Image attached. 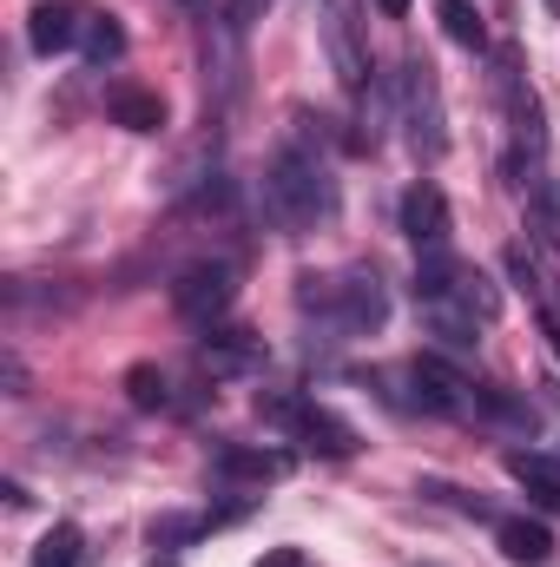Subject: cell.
<instances>
[{
	"mask_svg": "<svg viewBox=\"0 0 560 567\" xmlns=\"http://www.w3.org/2000/svg\"><path fill=\"white\" fill-rule=\"evenodd\" d=\"M336 205H343L336 172H330V158L310 140V120L297 113V133L265 165V218L278 225L283 238H303V231H323L336 218Z\"/></svg>",
	"mask_w": 560,
	"mask_h": 567,
	"instance_id": "cell-1",
	"label": "cell"
},
{
	"mask_svg": "<svg viewBox=\"0 0 560 567\" xmlns=\"http://www.w3.org/2000/svg\"><path fill=\"white\" fill-rule=\"evenodd\" d=\"M416 310L428 337H442L448 350H475L481 330L501 317V290L468 258L435 251V258H416Z\"/></svg>",
	"mask_w": 560,
	"mask_h": 567,
	"instance_id": "cell-2",
	"label": "cell"
},
{
	"mask_svg": "<svg viewBox=\"0 0 560 567\" xmlns=\"http://www.w3.org/2000/svg\"><path fill=\"white\" fill-rule=\"evenodd\" d=\"M297 310L323 330V343H356L390 323V290L376 265H343L330 278H297Z\"/></svg>",
	"mask_w": 560,
	"mask_h": 567,
	"instance_id": "cell-3",
	"label": "cell"
},
{
	"mask_svg": "<svg viewBox=\"0 0 560 567\" xmlns=\"http://www.w3.org/2000/svg\"><path fill=\"white\" fill-rule=\"evenodd\" d=\"M390 383H403V396H390L396 410H416V416H448V423H468L481 416V383L468 370H455L448 357H409L396 370H383Z\"/></svg>",
	"mask_w": 560,
	"mask_h": 567,
	"instance_id": "cell-4",
	"label": "cell"
},
{
	"mask_svg": "<svg viewBox=\"0 0 560 567\" xmlns=\"http://www.w3.org/2000/svg\"><path fill=\"white\" fill-rule=\"evenodd\" d=\"M258 416L278 429L283 442H297V449H310V455H330V462H350L363 442H356V429L343 423L336 410H323V403H310V396H290V390H265L258 396Z\"/></svg>",
	"mask_w": 560,
	"mask_h": 567,
	"instance_id": "cell-5",
	"label": "cell"
},
{
	"mask_svg": "<svg viewBox=\"0 0 560 567\" xmlns=\"http://www.w3.org/2000/svg\"><path fill=\"white\" fill-rule=\"evenodd\" d=\"M396 120H403V140L422 165H435L448 152V106H442V80L422 53H403V73H396Z\"/></svg>",
	"mask_w": 560,
	"mask_h": 567,
	"instance_id": "cell-6",
	"label": "cell"
},
{
	"mask_svg": "<svg viewBox=\"0 0 560 567\" xmlns=\"http://www.w3.org/2000/svg\"><path fill=\"white\" fill-rule=\"evenodd\" d=\"M231 303H238V265L231 258H198L172 278V310L198 330H211Z\"/></svg>",
	"mask_w": 560,
	"mask_h": 567,
	"instance_id": "cell-7",
	"label": "cell"
},
{
	"mask_svg": "<svg viewBox=\"0 0 560 567\" xmlns=\"http://www.w3.org/2000/svg\"><path fill=\"white\" fill-rule=\"evenodd\" d=\"M323 47H330V66L343 80V93L363 106L376 93V60L363 47V27H356V0H323Z\"/></svg>",
	"mask_w": 560,
	"mask_h": 567,
	"instance_id": "cell-8",
	"label": "cell"
},
{
	"mask_svg": "<svg viewBox=\"0 0 560 567\" xmlns=\"http://www.w3.org/2000/svg\"><path fill=\"white\" fill-rule=\"evenodd\" d=\"M265 363H271V343H265L258 330H245V323H211V330L198 337V370H205L211 383L265 377Z\"/></svg>",
	"mask_w": 560,
	"mask_h": 567,
	"instance_id": "cell-9",
	"label": "cell"
},
{
	"mask_svg": "<svg viewBox=\"0 0 560 567\" xmlns=\"http://www.w3.org/2000/svg\"><path fill=\"white\" fill-rule=\"evenodd\" d=\"M396 225H403V238L416 245V258L448 251V231H455V218H448V198H442V185H435V178H416V185L403 192V212H396Z\"/></svg>",
	"mask_w": 560,
	"mask_h": 567,
	"instance_id": "cell-10",
	"label": "cell"
},
{
	"mask_svg": "<svg viewBox=\"0 0 560 567\" xmlns=\"http://www.w3.org/2000/svg\"><path fill=\"white\" fill-rule=\"evenodd\" d=\"M211 475L218 482H278V475H290V455L283 449H251V442H218L211 449Z\"/></svg>",
	"mask_w": 560,
	"mask_h": 567,
	"instance_id": "cell-11",
	"label": "cell"
},
{
	"mask_svg": "<svg viewBox=\"0 0 560 567\" xmlns=\"http://www.w3.org/2000/svg\"><path fill=\"white\" fill-rule=\"evenodd\" d=\"M80 27H86L80 7H66V0H40V7L27 13V47H33L40 60L73 53V47H80Z\"/></svg>",
	"mask_w": 560,
	"mask_h": 567,
	"instance_id": "cell-12",
	"label": "cell"
},
{
	"mask_svg": "<svg viewBox=\"0 0 560 567\" xmlns=\"http://www.w3.org/2000/svg\"><path fill=\"white\" fill-rule=\"evenodd\" d=\"M508 475L528 488V508L560 515V462L554 455H541V449H508Z\"/></svg>",
	"mask_w": 560,
	"mask_h": 567,
	"instance_id": "cell-13",
	"label": "cell"
},
{
	"mask_svg": "<svg viewBox=\"0 0 560 567\" xmlns=\"http://www.w3.org/2000/svg\"><path fill=\"white\" fill-rule=\"evenodd\" d=\"M495 542H501V555L515 567H548L554 561V535H548V522H535V515H501V522H495Z\"/></svg>",
	"mask_w": 560,
	"mask_h": 567,
	"instance_id": "cell-14",
	"label": "cell"
},
{
	"mask_svg": "<svg viewBox=\"0 0 560 567\" xmlns=\"http://www.w3.org/2000/svg\"><path fill=\"white\" fill-rule=\"evenodd\" d=\"M106 120L126 133H165V100L152 86H113L106 93Z\"/></svg>",
	"mask_w": 560,
	"mask_h": 567,
	"instance_id": "cell-15",
	"label": "cell"
},
{
	"mask_svg": "<svg viewBox=\"0 0 560 567\" xmlns=\"http://www.w3.org/2000/svg\"><path fill=\"white\" fill-rule=\"evenodd\" d=\"M126 396H133V410H152V416H185L191 403L172 390V377L158 370V363H133L126 370Z\"/></svg>",
	"mask_w": 560,
	"mask_h": 567,
	"instance_id": "cell-16",
	"label": "cell"
},
{
	"mask_svg": "<svg viewBox=\"0 0 560 567\" xmlns=\"http://www.w3.org/2000/svg\"><path fill=\"white\" fill-rule=\"evenodd\" d=\"M528 245H541L548 258H560V185L541 178L528 192Z\"/></svg>",
	"mask_w": 560,
	"mask_h": 567,
	"instance_id": "cell-17",
	"label": "cell"
},
{
	"mask_svg": "<svg viewBox=\"0 0 560 567\" xmlns=\"http://www.w3.org/2000/svg\"><path fill=\"white\" fill-rule=\"evenodd\" d=\"M80 53H86V66H113V60H126V27H120L113 13H86V27H80Z\"/></svg>",
	"mask_w": 560,
	"mask_h": 567,
	"instance_id": "cell-18",
	"label": "cell"
},
{
	"mask_svg": "<svg viewBox=\"0 0 560 567\" xmlns=\"http://www.w3.org/2000/svg\"><path fill=\"white\" fill-rule=\"evenodd\" d=\"M435 20H442V33H448L455 47H468V53L488 47V27H481V7H475V0H435Z\"/></svg>",
	"mask_w": 560,
	"mask_h": 567,
	"instance_id": "cell-19",
	"label": "cell"
},
{
	"mask_svg": "<svg viewBox=\"0 0 560 567\" xmlns=\"http://www.w3.org/2000/svg\"><path fill=\"white\" fill-rule=\"evenodd\" d=\"M80 555H86L80 528H73V522H60V528H46V535H40V548H33V567H80Z\"/></svg>",
	"mask_w": 560,
	"mask_h": 567,
	"instance_id": "cell-20",
	"label": "cell"
},
{
	"mask_svg": "<svg viewBox=\"0 0 560 567\" xmlns=\"http://www.w3.org/2000/svg\"><path fill=\"white\" fill-rule=\"evenodd\" d=\"M258 7H271V0H231V7H225V27H231V33H245V27L258 20Z\"/></svg>",
	"mask_w": 560,
	"mask_h": 567,
	"instance_id": "cell-21",
	"label": "cell"
},
{
	"mask_svg": "<svg viewBox=\"0 0 560 567\" xmlns=\"http://www.w3.org/2000/svg\"><path fill=\"white\" fill-rule=\"evenodd\" d=\"M258 567H310V561H303V548H271Z\"/></svg>",
	"mask_w": 560,
	"mask_h": 567,
	"instance_id": "cell-22",
	"label": "cell"
},
{
	"mask_svg": "<svg viewBox=\"0 0 560 567\" xmlns=\"http://www.w3.org/2000/svg\"><path fill=\"white\" fill-rule=\"evenodd\" d=\"M541 330H548V350L560 357V310H548V303H541Z\"/></svg>",
	"mask_w": 560,
	"mask_h": 567,
	"instance_id": "cell-23",
	"label": "cell"
},
{
	"mask_svg": "<svg viewBox=\"0 0 560 567\" xmlns=\"http://www.w3.org/2000/svg\"><path fill=\"white\" fill-rule=\"evenodd\" d=\"M376 13H390V20H403V13H409V0H376Z\"/></svg>",
	"mask_w": 560,
	"mask_h": 567,
	"instance_id": "cell-24",
	"label": "cell"
},
{
	"mask_svg": "<svg viewBox=\"0 0 560 567\" xmlns=\"http://www.w3.org/2000/svg\"><path fill=\"white\" fill-rule=\"evenodd\" d=\"M152 567H178V555H172V548H165V555H158V561H152Z\"/></svg>",
	"mask_w": 560,
	"mask_h": 567,
	"instance_id": "cell-25",
	"label": "cell"
},
{
	"mask_svg": "<svg viewBox=\"0 0 560 567\" xmlns=\"http://www.w3.org/2000/svg\"><path fill=\"white\" fill-rule=\"evenodd\" d=\"M178 7H191V13H205V7H211V0H178Z\"/></svg>",
	"mask_w": 560,
	"mask_h": 567,
	"instance_id": "cell-26",
	"label": "cell"
},
{
	"mask_svg": "<svg viewBox=\"0 0 560 567\" xmlns=\"http://www.w3.org/2000/svg\"><path fill=\"white\" fill-rule=\"evenodd\" d=\"M541 7H548V13H554V20H560V0H541Z\"/></svg>",
	"mask_w": 560,
	"mask_h": 567,
	"instance_id": "cell-27",
	"label": "cell"
}]
</instances>
